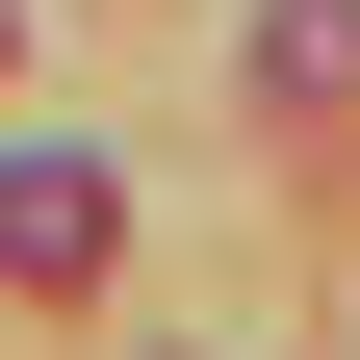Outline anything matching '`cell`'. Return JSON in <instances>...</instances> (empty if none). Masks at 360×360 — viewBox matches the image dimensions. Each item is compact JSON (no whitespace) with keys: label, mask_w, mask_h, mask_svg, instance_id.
Here are the masks:
<instances>
[{"label":"cell","mask_w":360,"mask_h":360,"mask_svg":"<svg viewBox=\"0 0 360 360\" xmlns=\"http://www.w3.org/2000/svg\"><path fill=\"white\" fill-rule=\"evenodd\" d=\"M257 77H283V103L335 129V103H360V0H283V26H257Z\"/></svg>","instance_id":"obj_2"},{"label":"cell","mask_w":360,"mask_h":360,"mask_svg":"<svg viewBox=\"0 0 360 360\" xmlns=\"http://www.w3.org/2000/svg\"><path fill=\"white\" fill-rule=\"evenodd\" d=\"M103 232H129V206H103V155H0V283H26V309H77V283H103Z\"/></svg>","instance_id":"obj_1"}]
</instances>
